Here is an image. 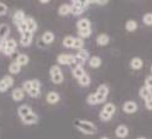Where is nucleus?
<instances>
[{
  "label": "nucleus",
  "instance_id": "c756f323",
  "mask_svg": "<svg viewBox=\"0 0 152 139\" xmlns=\"http://www.w3.org/2000/svg\"><path fill=\"white\" fill-rule=\"evenodd\" d=\"M78 81H79V84L82 85V86H89V85H90V76L86 73Z\"/></svg>",
  "mask_w": 152,
  "mask_h": 139
},
{
  "label": "nucleus",
  "instance_id": "f257e3e1",
  "mask_svg": "<svg viewBox=\"0 0 152 139\" xmlns=\"http://www.w3.org/2000/svg\"><path fill=\"white\" fill-rule=\"evenodd\" d=\"M73 125L74 127L77 128L79 132H82L83 134H87V135H93L98 132L96 126L94 123L89 122V121H84V119H77L75 118L73 121Z\"/></svg>",
  "mask_w": 152,
  "mask_h": 139
},
{
  "label": "nucleus",
  "instance_id": "72a5a7b5",
  "mask_svg": "<svg viewBox=\"0 0 152 139\" xmlns=\"http://www.w3.org/2000/svg\"><path fill=\"white\" fill-rule=\"evenodd\" d=\"M87 102H88L89 105H92V106L98 105V101H96L95 94H90V95H88V97H87Z\"/></svg>",
  "mask_w": 152,
  "mask_h": 139
},
{
  "label": "nucleus",
  "instance_id": "2eb2a0df",
  "mask_svg": "<svg viewBox=\"0 0 152 139\" xmlns=\"http://www.w3.org/2000/svg\"><path fill=\"white\" fill-rule=\"evenodd\" d=\"M59 94L58 92H55V91H51V92H48L47 94V96H46V101L48 102V104H51V105H55V104H57L58 101H59Z\"/></svg>",
  "mask_w": 152,
  "mask_h": 139
},
{
  "label": "nucleus",
  "instance_id": "a211bd4d",
  "mask_svg": "<svg viewBox=\"0 0 152 139\" xmlns=\"http://www.w3.org/2000/svg\"><path fill=\"white\" fill-rule=\"evenodd\" d=\"M130 67H131V69H134V70H139V69H141L143 67V62L141 58L135 57L130 62Z\"/></svg>",
  "mask_w": 152,
  "mask_h": 139
},
{
  "label": "nucleus",
  "instance_id": "7ed1b4c3",
  "mask_svg": "<svg viewBox=\"0 0 152 139\" xmlns=\"http://www.w3.org/2000/svg\"><path fill=\"white\" fill-rule=\"evenodd\" d=\"M50 75H51V80L53 84H62L63 83V73L61 70V68L58 65H52L50 69Z\"/></svg>",
  "mask_w": 152,
  "mask_h": 139
},
{
  "label": "nucleus",
  "instance_id": "58836bf2",
  "mask_svg": "<svg viewBox=\"0 0 152 139\" xmlns=\"http://www.w3.org/2000/svg\"><path fill=\"white\" fill-rule=\"evenodd\" d=\"M18 30H19V32H21V35L25 33V32H27V26H26V24H25V21L21 22V24L18 26Z\"/></svg>",
  "mask_w": 152,
  "mask_h": 139
},
{
  "label": "nucleus",
  "instance_id": "1a4fd4ad",
  "mask_svg": "<svg viewBox=\"0 0 152 139\" xmlns=\"http://www.w3.org/2000/svg\"><path fill=\"white\" fill-rule=\"evenodd\" d=\"M10 35V27L7 24L0 25V43H4Z\"/></svg>",
  "mask_w": 152,
  "mask_h": 139
},
{
  "label": "nucleus",
  "instance_id": "ddd939ff",
  "mask_svg": "<svg viewBox=\"0 0 152 139\" xmlns=\"http://www.w3.org/2000/svg\"><path fill=\"white\" fill-rule=\"evenodd\" d=\"M11 97L14 101H21V100H24L25 97V91L22 88H16L14 89L12 92H11Z\"/></svg>",
  "mask_w": 152,
  "mask_h": 139
},
{
  "label": "nucleus",
  "instance_id": "4be33fe9",
  "mask_svg": "<svg viewBox=\"0 0 152 139\" xmlns=\"http://www.w3.org/2000/svg\"><path fill=\"white\" fill-rule=\"evenodd\" d=\"M139 94H140V96H141L143 100H150V98H152V90H150V89L146 88V86H142V88L140 89V91H139Z\"/></svg>",
  "mask_w": 152,
  "mask_h": 139
},
{
  "label": "nucleus",
  "instance_id": "f03ea898",
  "mask_svg": "<svg viewBox=\"0 0 152 139\" xmlns=\"http://www.w3.org/2000/svg\"><path fill=\"white\" fill-rule=\"evenodd\" d=\"M115 111H116V107L114 104H111V102L105 104L104 107L102 109V111H100V113H99V118L104 122H108V121L111 119V117L114 116V113H115Z\"/></svg>",
  "mask_w": 152,
  "mask_h": 139
},
{
  "label": "nucleus",
  "instance_id": "c85d7f7f",
  "mask_svg": "<svg viewBox=\"0 0 152 139\" xmlns=\"http://www.w3.org/2000/svg\"><path fill=\"white\" fill-rule=\"evenodd\" d=\"M9 72L11 74H19L21 72V67L16 63V62H12V63L9 65Z\"/></svg>",
  "mask_w": 152,
  "mask_h": 139
},
{
  "label": "nucleus",
  "instance_id": "5701e85b",
  "mask_svg": "<svg viewBox=\"0 0 152 139\" xmlns=\"http://www.w3.org/2000/svg\"><path fill=\"white\" fill-rule=\"evenodd\" d=\"M72 73H73V76L75 79H80L83 75L86 74V72H84V68L83 67H73V69H72Z\"/></svg>",
  "mask_w": 152,
  "mask_h": 139
},
{
  "label": "nucleus",
  "instance_id": "423d86ee",
  "mask_svg": "<svg viewBox=\"0 0 152 139\" xmlns=\"http://www.w3.org/2000/svg\"><path fill=\"white\" fill-rule=\"evenodd\" d=\"M57 62L61 65H71L73 67L74 64V56L72 54H59L57 57Z\"/></svg>",
  "mask_w": 152,
  "mask_h": 139
},
{
  "label": "nucleus",
  "instance_id": "473e14b6",
  "mask_svg": "<svg viewBox=\"0 0 152 139\" xmlns=\"http://www.w3.org/2000/svg\"><path fill=\"white\" fill-rule=\"evenodd\" d=\"M78 36H79V38H82V40L90 37V36H92V28H89V30H80L78 32Z\"/></svg>",
  "mask_w": 152,
  "mask_h": 139
},
{
  "label": "nucleus",
  "instance_id": "6e6552de",
  "mask_svg": "<svg viewBox=\"0 0 152 139\" xmlns=\"http://www.w3.org/2000/svg\"><path fill=\"white\" fill-rule=\"evenodd\" d=\"M32 37H34V33L31 32H25L21 35V38H20V44L22 47H28V46H31L32 43Z\"/></svg>",
  "mask_w": 152,
  "mask_h": 139
},
{
  "label": "nucleus",
  "instance_id": "aec40b11",
  "mask_svg": "<svg viewBox=\"0 0 152 139\" xmlns=\"http://www.w3.org/2000/svg\"><path fill=\"white\" fill-rule=\"evenodd\" d=\"M41 40L43 43L46 44H51L53 41H55V35H53V32H51V31H47V32H45L41 37Z\"/></svg>",
  "mask_w": 152,
  "mask_h": 139
},
{
  "label": "nucleus",
  "instance_id": "dca6fc26",
  "mask_svg": "<svg viewBox=\"0 0 152 139\" xmlns=\"http://www.w3.org/2000/svg\"><path fill=\"white\" fill-rule=\"evenodd\" d=\"M115 134L116 137L119 138H126L129 135V128L124 125H120L116 127V130H115Z\"/></svg>",
  "mask_w": 152,
  "mask_h": 139
},
{
  "label": "nucleus",
  "instance_id": "20e7f679",
  "mask_svg": "<svg viewBox=\"0 0 152 139\" xmlns=\"http://www.w3.org/2000/svg\"><path fill=\"white\" fill-rule=\"evenodd\" d=\"M108 95H109V88L104 84L99 85V88H98V90L95 92V97H96L98 104H103L106 100V97H108Z\"/></svg>",
  "mask_w": 152,
  "mask_h": 139
},
{
  "label": "nucleus",
  "instance_id": "a878e982",
  "mask_svg": "<svg viewBox=\"0 0 152 139\" xmlns=\"http://www.w3.org/2000/svg\"><path fill=\"white\" fill-rule=\"evenodd\" d=\"M88 63H89V65L92 67V68H99L102 65V59H100V57L94 56V57H90L89 58Z\"/></svg>",
  "mask_w": 152,
  "mask_h": 139
},
{
  "label": "nucleus",
  "instance_id": "79ce46f5",
  "mask_svg": "<svg viewBox=\"0 0 152 139\" xmlns=\"http://www.w3.org/2000/svg\"><path fill=\"white\" fill-rule=\"evenodd\" d=\"M145 107H146L148 111H152V98L145 100Z\"/></svg>",
  "mask_w": 152,
  "mask_h": 139
},
{
  "label": "nucleus",
  "instance_id": "4468645a",
  "mask_svg": "<svg viewBox=\"0 0 152 139\" xmlns=\"http://www.w3.org/2000/svg\"><path fill=\"white\" fill-rule=\"evenodd\" d=\"M25 24H26V26H27V31H28V32L34 33L35 31L37 30V22H36L35 19L31 17V16H26V19H25Z\"/></svg>",
  "mask_w": 152,
  "mask_h": 139
},
{
  "label": "nucleus",
  "instance_id": "de8ad7c7",
  "mask_svg": "<svg viewBox=\"0 0 152 139\" xmlns=\"http://www.w3.org/2000/svg\"><path fill=\"white\" fill-rule=\"evenodd\" d=\"M151 73H152V65H151Z\"/></svg>",
  "mask_w": 152,
  "mask_h": 139
},
{
  "label": "nucleus",
  "instance_id": "a19ab883",
  "mask_svg": "<svg viewBox=\"0 0 152 139\" xmlns=\"http://www.w3.org/2000/svg\"><path fill=\"white\" fill-rule=\"evenodd\" d=\"M31 81H32V89H36V90H40L41 89V83L37 80V79H34Z\"/></svg>",
  "mask_w": 152,
  "mask_h": 139
},
{
  "label": "nucleus",
  "instance_id": "f8f14e48",
  "mask_svg": "<svg viewBox=\"0 0 152 139\" xmlns=\"http://www.w3.org/2000/svg\"><path fill=\"white\" fill-rule=\"evenodd\" d=\"M25 19H26L25 12L22 11V10H16V11H15V14H14V16H12V22L16 26H19L21 22L25 21Z\"/></svg>",
  "mask_w": 152,
  "mask_h": 139
},
{
  "label": "nucleus",
  "instance_id": "c9c22d12",
  "mask_svg": "<svg viewBox=\"0 0 152 139\" xmlns=\"http://www.w3.org/2000/svg\"><path fill=\"white\" fill-rule=\"evenodd\" d=\"M22 89H24L25 92H28L32 89V81L31 80H26L24 84H22Z\"/></svg>",
  "mask_w": 152,
  "mask_h": 139
},
{
  "label": "nucleus",
  "instance_id": "0eeeda50",
  "mask_svg": "<svg viewBox=\"0 0 152 139\" xmlns=\"http://www.w3.org/2000/svg\"><path fill=\"white\" fill-rule=\"evenodd\" d=\"M12 85H14V79H12V76H10V75H5L4 78L0 80V92L6 91L9 88H11Z\"/></svg>",
  "mask_w": 152,
  "mask_h": 139
},
{
  "label": "nucleus",
  "instance_id": "4c0bfd02",
  "mask_svg": "<svg viewBox=\"0 0 152 139\" xmlns=\"http://www.w3.org/2000/svg\"><path fill=\"white\" fill-rule=\"evenodd\" d=\"M143 86H146V88H148L150 90H152V75L146 76V79H145V85H143Z\"/></svg>",
  "mask_w": 152,
  "mask_h": 139
},
{
  "label": "nucleus",
  "instance_id": "7c9ffc66",
  "mask_svg": "<svg viewBox=\"0 0 152 139\" xmlns=\"http://www.w3.org/2000/svg\"><path fill=\"white\" fill-rule=\"evenodd\" d=\"M77 57H79L82 60H84V62H86L87 59H89V58H90V57H89V52H88L87 49H84V48L77 52Z\"/></svg>",
  "mask_w": 152,
  "mask_h": 139
},
{
  "label": "nucleus",
  "instance_id": "c03bdc74",
  "mask_svg": "<svg viewBox=\"0 0 152 139\" xmlns=\"http://www.w3.org/2000/svg\"><path fill=\"white\" fill-rule=\"evenodd\" d=\"M0 52H3V44L0 43Z\"/></svg>",
  "mask_w": 152,
  "mask_h": 139
},
{
  "label": "nucleus",
  "instance_id": "e433bc0d",
  "mask_svg": "<svg viewBox=\"0 0 152 139\" xmlns=\"http://www.w3.org/2000/svg\"><path fill=\"white\" fill-rule=\"evenodd\" d=\"M27 95L31 96V97H39L41 95V91L40 90H36V89H31V90L27 92Z\"/></svg>",
  "mask_w": 152,
  "mask_h": 139
},
{
  "label": "nucleus",
  "instance_id": "bb28decb",
  "mask_svg": "<svg viewBox=\"0 0 152 139\" xmlns=\"http://www.w3.org/2000/svg\"><path fill=\"white\" fill-rule=\"evenodd\" d=\"M74 40L75 37L73 36H67L63 38V46L66 48H73V44H74Z\"/></svg>",
  "mask_w": 152,
  "mask_h": 139
},
{
  "label": "nucleus",
  "instance_id": "39448f33",
  "mask_svg": "<svg viewBox=\"0 0 152 139\" xmlns=\"http://www.w3.org/2000/svg\"><path fill=\"white\" fill-rule=\"evenodd\" d=\"M1 44H3V52H4V54L7 56V57L12 56V53L15 52V49H16V41H15L14 38H10V40H6Z\"/></svg>",
  "mask_w": 152,
  "mask_h": 139
},
{
  "label": "nucleus",
  "instance_id": "cd10ccee",
  "mask_svg": "<svg viewBox=\"0 0 152 139\" xmlns=\"http://www.w3.org/2000/svg\"><path fill=\"white\" fill-rule=\"evenodd\" d=\"M125 28H126V31H129V32H134V31H136V28H137V22L134 21V20H129L125 25Z\"/></svg>",
  "mask_w": 152,
  "mask_h": 139
},
{
  "label": "nucleus",
  "instance_id": "b1692460",
  "mask_svg": "<svg viewBox=\"0 0 152 139\" xmlns=\"http://www.w3.org/2000/svg\"><path fill=\"white\" fill-rule=\"evenodd\" d=\"M28 57H27V54H24V53H21V54H19L18 56V58H16V63L20 65V67H24V65H27L28 64Z\"/></svg>",
  "mask_w": 152,
  "mask_h": 139
},
{
  "label": "nucleus",
  "instance_id": "6ab92c4d",
  "mask_svg": "<svg viewBox=\"0 0 152 139\" xmlns=\"http://www.w3.org/2000/svg\"><path fill=\"white\" fill-rule=\"evenodd\" d=\"M18 113H19L20 117L22 118V117H25V116L32 113V110H31V107L27 106V105H21L19 107V110H18Z\"/></svg>",
  "mask_w": 152,
  "mask_h": 139
},
{
  "label": "nucleus",
  "instance_id": "37998d69",
  "mask_svg": "<svg viewBox=\"0 0 152 139\" xmlns=\"http://www.w3.org/2000/svg\"><path fill=\"white\" fill-rule=\"evenodd\" d=\"M41 4H48L50 1H48V0H47V1H46V0H41V1H40Z\"/></svg>",
  "mask_w": 152,
  "mask_h": 139
},
{
  "label": "nucleus",
  "instance_id": "412c9836",
  "mask_svg": "<svg viewBox=\"0 0 152 139\" xmlns=\"http://www.w3.org/2000/svg\"><path fill=\"white\" fill-rule=\"evenodd\" d=\"M109 42H110V37L106 33H100L96 37V43L99 46H106V44H109Z\"/></svg>",
  "mask_w": 152,
  "mask_h": 139
},
{
  "label": "nucleus",
  "instance_id": "9b49d317",
  "mask_svg": "<svg viewBox=\"0 0 152 139\" xmlns=\"http://www.w3.org/2000/svg\"><path fill=\"white\" fill-rule=\"evenodd\" d=\"M21 121H22V123H24V125L32 126V125H36V123L39 122V117H37V114H35V113L32 112V113L25 116V117H22Z\"/></svg>",
  "mask_w": 152,
  "mask_h": 139
},
{
  "label": "nucleus",
  "instance_id": "ea45409f",
  "mask_svg": "<svg viewBox=\"0 0 152 139\" xmlns=\"http://www.w3.org/2000/svg\"><path fill=\"white\" fill-rule=\"evenodd\" d=\"M7 12V6L4 3H0V16H4Z\"/></svg>",
  "mask_w": 152,
  "mask_h": 139
},
{
  "label": "nucleus",
  "instance_id": "49530a36",
  "mask_svg": "<svg viewBox=\"0 0 152 139\" xmlns=\"http://www.w3.org/2000/svg\"><path fill=\"white\" fill-rule=\"evenodd\" d=\"M100 139H108V138H105V137H104V138H100Z\"/></svg>",
  "mask_w": 152,
  "mask_h": 139
},
{
  "label": "nucleus",
  "instance_id": "f3484780",
  "mask_svg": "<svg viewBox=\"0 0 152 139\" xmlns=\"http://www.w3.org/2000/svg\"><path fill=\"white\" fill-rule=\"evenodd\" d=\"M77 27H78V31H80V30H89L90 27H92V24H90V21L87 17H83V19H80L77 22Z\"/></svg>",
  "mask_w": 152,
  "mask_h": 139
},
{
  "label": "nucleus",
  "instance_id": "393cba45",
  "mask_svg": "<svg viewBox=\"0 0 152 139\" xmlns=\"http://www.w3.org/2000/svg\"><path fill=\"white\" fill-rule=\"evenodd\" d=\"M58 14L61 15V16H67V15H69L71 14V5L62 4L58 9Z\"/></svg>",
  "mask_w": 152,
  "mask_h": 139
},
{
  "label": "nucleus",
  "instance_id": "9d476101",
  "mask_svg": "<svg viewBox=\"0 0 152 139\" xmlns=\"http://www.w3.org/2000/svg\"><path fill=\"white\" fill-rule=\"evenodd\" d=\"M123 111L125 113H135L136 111H137V104L134 102V101H126L124 105H123Z\"/></svg>",
  "mask_w": 152,
  "mask_h": 139
},
{
  "label": "nucleus",
  "instance_id": "a18cd8bd",
  "mask_svg": "<svg viewBox=\"0 0 152 139\" xmlns=\"http://www.w3.org/2000/svg\"><path fill=\"white\" fill-rule=\"evenodd\" d=\"M137 139H146V138H143V137H140V138H137Z\"/></svg>",
  "mask_w": 152,
  "mask_h": 139
},
{
  "label": "nucleus",
  "instance_id": "f704fd0d",
  "mask_svg": "<svg viewBox=\"0 0 152 139\" xmlns=\"http://www.w3.org/2000/svg\"><path fill=\"white\" fill-rule=\"evenodd\" d=\"M142 21H143V24L145 25L151 26L152 25V14H146L145 16L142 17Z\"/></svg>",
  "mask_w": 152,
  "mask_h": 139
},
{
  "label": "nucleus",
  "instance_id": "2f4dec72",
  "mask_svg": "<svg viewBox=\"0 0 152 139\" xmlns=\"http://www.w3.org/2000/svg\"><path fill=\"white\" fill-rule=\"evenodd\" d=\"M83 47H84V40H82V38H79V37L75 38V40H74V44H73V48L80 51V49H83Z\"/></svg>",
  "mask_w": 152,
  "mask_h": 139
}]
</instances>
